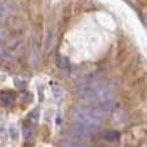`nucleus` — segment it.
Segmentation results:
<instances>
[{"label": "nucleus", "instance_id": "obj_1", "mask_svg": "<svg viewBox=\"0 0 147 147\" xmlns=\"http://www.w3.org/2000/svg\"><path fill=\"white\" fill-rule=\"evenodd\" d=\"M74 123H75V128L81 130L85 134H93L101 127V119L93 115L88 109H83L78 111L74 115Z\"/></svg>", "mask_w": 147, "mask_h": 147}, {"label": "nucleus", "instance_id": "obj_10", "mask_svg": "<svg viewBox=\"0 0 147 147\" xmlns=\"http://www.w3.org/2000/svg\"><path fill=\"white\" fill-rule=\"evenodd\" d=\"M4 38H5V30L1 27V26H0V41H1Z\"/></svg>", "mask_w": 147, "mask_h": 147}, {"label": "nucleus", "instance_id": "obj_4", "mask_svg": "<svg viewBox=\"0 0 147 147\" xmlns=\"http://www.w3.org/2000/svg\"><path fill=\"white\" fill-rule=\"evenodd\" d=\"M0 98H1L3 103L8 105V106L13 105V103H14V101H16L14 93H13V92H10V90H3L1 93H0Z\"/></svg>", "mask_w": 147, "mask_h": 147}, {"label": "nucleus", "instance_id": "obj_7", "mask_svg": "<svg viewBox=\"0 0 147 147\" xmlns=\"http://www.w3.org/2000/svg\"><path fill=\"white\" fill-rule=\"evenodd\" d=\"M52 90H53V94H54V97H56L57 99H59L61 98V96H62V89H61V86H58L57 84H52Z\"/></svg>", "mask_w": 147, "mask_h": 147}, {"label": "nucleus", "instance_id": "obj_2", "mask_svg": "<svg viewBox=\"0 0 147 147\" xmlns=\"http://www.w3.org/2000/svg\"><path fill=\"white\" fill-rule=\"evenodd\" d=\"M7 49L9 51L10 54H16V56H21L25 52V44L21 39L13 38L7 41Z\"/></svg>", "mask_w": 147, "mask_h": 147}, {"label": "nucleus", "instance_id": "obj_8", "mask_svg": "<svg viewBox=\"0 0 147 147\" xmlns=\"http://www.w3.org/2000/svg\"><path fill=\"white\" fill-rule=\"evenodd\" d=\"M23 133H25V138L26 140H31L32 138V128L30 127V125H25L23 127Z\"/></svg>", "mask_w": 147, "mask_h": 147}, {"label": "nucleus", "instance_id": "obj_6", "mask_svg": "<svg viewBox=\"0 0 147 147\" xmlns=\"http://www.w3.org/2000/svg\"><path fill=\"white\" fill-rule=\"evenodd\" d=\"M103 138L106 141H111V142H114V141L119 140L120 134H119V132H116V130H109V132H106L103 134Z\"/></svg>", "mask_w": 147, "mask_h": 147}, {"label": "nucleus", "instance_id": "obj_5", "mask_svg": "<svg viewBox=\"0 0 147 147\" xmlns=\"http://www.w3.org/2000/svg\"><path fill=\"white\" fill-rule=\"evenodd\" d=\"M57 66H58L59 69H63V70L69 69V67H70L69 58H67V57H65V56H58V57H57Z\"/></svg>", "mask_w": 147, "mask_h": 147}, {"label": "nucleus", "instance_id": "obj_9", "mask_svg": "<svg viewBox=\"0 0 147 147\" xmlns=\"http://www.w3.org/2000/svg\"><path fill=\"white\" fill-rule=\"evenodd\" d=\"M63 147H86L85 145H81L79 142H69L67 141L66 143H63Z\"/></svg>", "mask_w": 147, "mask_h": 147}, {"label": "nucleus", "instance_id": "obj_3", "mask_svg": "<svg viewBox=\"0 0 147 147\" xmlns=\"http://www.w3.org/2000/svg\"><path fill=\"white\" fill-rule=\"evenodd\" d=\"M86 138H88V134H85V133H83L81 130L79 129H70L69 132H66V140L69 141V142H83V141H85Z\"/></svg>", "mask_w": 147, "mask_h": 147}]
</instances>
